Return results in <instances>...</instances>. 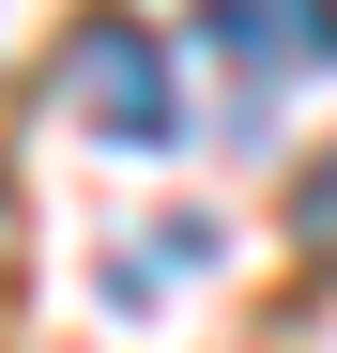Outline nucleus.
<instances>
[{
	"label": "nucleus",
	"instance_id": "f03ea898",
	"mask_svg": "<svg viewBox=\"0 0 337 353\" xmlns=\"http://www.w3.org/2000/svg\"><path fill=\"white\" fill-rule=\"evenodd\" d=\"M199 46H215V62H230V77H322L337 62V0H199Z\"/></svg>",
	"mask_w": 337,
	"mask_h": 353
},
{
	"label": "nucleus",
	"instance_id": "f257e3e1",
	"mask_svg": "<svg viewBox=\"0 0 337 353\" xmlns=\"http://www.w3.org/2000/svg\"><path fill=\"white\" fill-rule=\"evenodd\" d=\"M62 108L107 139V154H168L184 139V92H168V46L138 31V16H77V46H62Z\"/></svg>",
	"mask_w": 337,
	"mask_h": 353
},
{
	"label": "nucleus",
	"instance_id": "7ed1b4c3",
	"mask_svg": "<svg viewBox=\"0 0 337 353\" xmlns=\"http://www.w3.org/2000/svg\"><path fill=\"white\" fill-rule=\"evenodd\" d=\"M292 246L337 276V154H307V185H292Z\"/></svg>",
	"mask_w": 337,
	"mask_h": 353
}]
</instances>
